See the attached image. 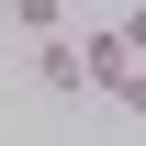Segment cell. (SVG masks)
Here are the masks:
<instances>
[{
	"label": "cell",
	"mask_w": 146,
	"mask_h": 146,
	"mask_svg": "<svg viewBox=\"0 0 146 146\" xmlns=\"http://www.w3.org/2000/svg\"><path fill=\"white\" fill-rule=\"evenodd\" d=\"M68 45H79V79H90V90H112V79L135 68V45L112 34V23H90V34H68Z\"/></svg>",
	"instance_id": "cell-1"
},
{
	"label": "cell",
	"mask_w": 146,
	"mask_h": 146,
	"mask_svg": "<svg viewBox=\"0 0 146 146\" xmlns=\"http://www.w3.org/2000/svg\"><path fill=\"white\" fill-rule=\"evenodd\" d=\"M34 79H45V90H90V79H79V45H68V34H45V45H34Z\"/></svg>",
	"instance_id": "cell-2"
},
{
	"label": "cell",
	"mask_w": 146,
	"mask_h": 146,
	"mask_svg": "<svg viewBox=\"0 0 146 146\" xmlns=\"http://www.w3.org/2000/svg\"><path fill=\"white\" fill-rule=\"evenodd\" d=\"M11 34H23V45H45V34H68V0H11Z\"/></svg>",
	"instance_id": "cell-3"
},
{
	"label": "cell",
	"mask_w": 146,
	"mask_h": 146,
	"mask_svg": "<svg viewBox=\"0 0 146 146\" xmlns=\"http://www.w3.org/2000/svg\"><path fill=\"white\" fill-rule=\"evenodd\" d=\"M101 101H112V112H146V56H135V68H124V79H112V90H101Z\"/></svg>",
	"instance_id": "cell-4"
},
{
	"label": "cell",
	"mask_w": 146,
	"mask_h": 146,
	"mask_svg": "<svg viewBox=\"0 0 146 146\" xmlns=\"http://www.w3.org/2000/svg\"><path fill=\"white\" fill-rule=\"evenodd\" d=\"M112 34H124V45L146 56V0H135V11H112Z\"/></svg>",
	"instance_id": "cell-5"
}]
</instances>
